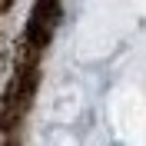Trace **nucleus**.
Listing matches in <instances>:
<instances>
[{
    "instance_id": "f257e3e1",
    "label": "nucleus",
    "mask_w": 146,
    "mask_h": 146,
    "mask_svg": "<svg viewBox=\"0 0 146 146\" xmlns=\"http://www.w3.org/2000/svg\"><path fill=\"white\" fill-rule=\"evenodd\" d=\"M33 93H36V73H17V80L10 83L7 100H3V119L7 123L20 119L33 103Z\"/></svg>"
}]
</instances>
